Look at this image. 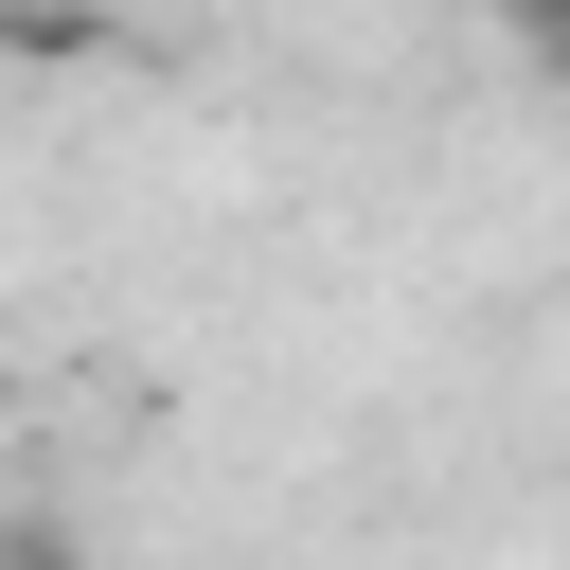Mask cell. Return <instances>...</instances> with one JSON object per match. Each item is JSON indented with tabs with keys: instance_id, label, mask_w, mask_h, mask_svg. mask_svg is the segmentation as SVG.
<instances>
[{
	"instance_id": "1",
	"label": "cell",
	"mask_w": 570,
	"mask_h": 570,
	"mask_svg": "<svg viewBox=\"0 0 570 570\" xmlns=\"http://www.w3.org/2000/svg\"><path fill=\"white\" fill-rule=\"evenodd\" d=\"M0 36H36V18H18V0H0Z\"/></svg>"
}]
</instances>
